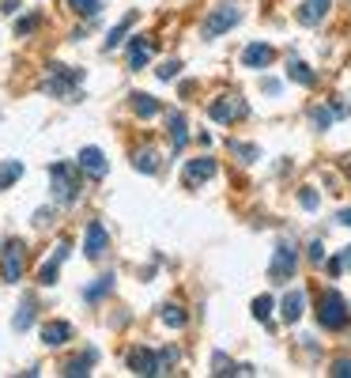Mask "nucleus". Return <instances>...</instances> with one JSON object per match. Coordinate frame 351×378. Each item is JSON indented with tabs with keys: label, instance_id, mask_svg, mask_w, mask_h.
Instances as JSON below:
<instances>
[{
	"label": "nucleus",
	"instance_id": "obj_1",
	"mask_svg": "<svg viewBox=\"0 0 351 378\" xmlns=\"http://www.w3.org/2000/svg\"><path fill=\"white\" fill-rule=\"evenodd\" d=\"M83 84V72L80 68H64V64H50V72H45L42 87L50 91L53 99H68V103H76L80 99V87Z\"/></svg>",
	"mask_w": 351,
	"mask_h": 378
},
{
	"label": "nucleus",
	"instance_id": "obj_2",
	"mask_svg": "<svg viewBox=\"0 0 351 378\" xmlns=\"http://www.w3.org/2000/svg\"><path fill=\"white\" fill-rule=\"evenodd\" d=\"M318 321L321 329H329V333H340V329H348L351 321V310H348V299L340 291H325L318 303Z\"/></svg>",
	"mask_w": 351,
	"mask_h": 378
},
{
	"label": "nucleus",
	"instance_id": "obj_3",
	"mask_svg": "<svg viewBox=\"0 0 351 378\" xmlns=\"http://www.w3.org/2000/svg\"><path fill=\"white\" fill-rule=\"evenodd\" d=\"M50 186H53L57 205H72V201L80 197V167H72V163H53L50 167Z\"/></svg>",
	"mask_w": 351,
	"mask_h": 378
},
{
	"label": "nucleus",
	"instance_id": "obj_4",
	"mask_svg": "<svg viewBox=\"0 0 351 378\" xmlns=\"http://www.w3.org/2000/svg\"><path fill=\"white\" fill-rule=\"evenodd\" d=\"M294 269H299V250H294V242L291 238H280L276 242V250H272V265H269V280L272 284H287Z\"/></svg>",
	"mask_w": 351,
	"mask_h": 378
},
{
	"label": "nucleus",
	"instance_id": "obj_5",
	"mask_svg": "<svg viewBox=\"0 0 351 378\" xmlns=\"http://www.w3.org/2000/svg\"><path fill=\"white\" fill-rule=\"evenodd\" d=\"M23 269H27V246L20 238H8L4 250H0V276H4V284H20Z\"/></svg>",
	"mask_w": 351,
	"mask_h": 378
},
{
	"label": "nucleus",
	"instance_id": "obj_6",
	"mask_svg": "<svg viewBox=\"0 0 351 378\" xmlns=\"http://www.w3.org/2000/svg\"><path fill=\"white\" fill-rule=\"evenodd\" d=\"M208 114H211V122L230 125V122H242V117L249 114V106H246L242 95H219V99H211Z\"/></svg>",
	"mask_w": 351,
	"mask_h": 378
},
{
	"label": "nucleus",
	"instance_id": "obj_7",
	"mask_svg": "<svg viewBox=\"0 0 351 378\" xmlns=\"http://www.w3.org/2000/svg\"><path fill=\"white\" fill-rule=\"evenodd\" d=\"M238 20H242V12H238L234 4H219V8H211V12H208V20H204V27H200V34H204V38H219L223 31L238 27Z\"/></svg>",
	"mask_w": 351,
	"mask_h": 378
},
{
	"label": "nucleus",
	"instance_id": "obj_8",
	"mask_svg": "<svg viewBox=\"0 0 351 378\" xmlns=\"http://www.w3.org/2000/svg\"><path fill=\"white\" fill-rule=\"evenodd\" d=\"M106 250H110L106 227L98 224V219H91V224H87V238H83V254H87L91 261H98V257H106Z\"/></svg>",
	"mask_w": 351,
	"mask_h": 378
},
{
	"label": "nucleus",
	"instance_id": "obj_9",
	"mask_svg": "<svg viewBox=\"0 0 351 378\" xmlns=\"http://www.w3.org/2000/svg\"><path fill=\"white\" fill-rule=\"evenodd\" d=\"M125 363H128V371L133 375H144V378H155L159 375V363H155V352L151 348H128V356H125Z\"/></svg>",
	"mask_w": 351,
	"mask_h": 378
},
{
	"label": "nucleus",
	"instance_id": "obj_10",
	"mask_svg": "<svg viewBox=\"0 0 351 378\" xmlns=\"http://www.w3.org/2000/svg\"><path fill=\"white\" fill-rule=\"evenodd\" d=\"M208 178H216V159H211V155H200V159L186 163V186L189 189H197L200 182H208Z\"/></svg>",
	"mask_w": 351,
	"mask_h": 378
},
{
	"label": "nucleus",
	"instance_id": "obj_11",
	"mask_svg": "<svg viewBox=\"0 0 351 378\" xmlns=\"http://www.w3.org/2000/svg\"><path fill=\"white\" fill-rule=\"evenodd\" d=\"M276 61V50L269 42H249L242 50V64L246 68H269V64Z\"/></svg>",
	"mask_w": 351,
	"mask_h": 378
},
{
	"label": "nucleus",
	"instance_id": "obj_12",
	"mask_svg": "<svg viewBox=\"0 0 351 378\" xmlns=\"http://www.w3.org/2000/svg\"><path fill=\"white\" fill-rule=\"evenodd\" d=\"M80 170H87L95 182H98V178H106L110 163H106L103 147H83V152H80Z\"/></svg>",
	"mask_w": 351,
	"mask_h": 378
},
{
	"label": "nucleus",
	"instance_id": "obj_13",
	"mask_svg": "<svg viewBox=\"0 0 351 378\" xmlns=\"http://www.w3.org/2000/svg\"><path fill=\"white\" fill-rule=\"evenodd\" d=\"M68 250H72L68 242H57L53 257H50V261H45L42 269H38V284H42V288H53V284H57V269H61V261H64V257H68Z\"/></svg>",
	"mask_w": 351,
	"mask_h": 378
},
{
	"label": "nucleus",
	"instance_id": "obj_14",
	"mask_svg": "<svg viewBox=\"0 0 351 378\" xmlns=\"http://www.w3.org/2000/svg\"><path fill=\"white\" fill-rule=\"evenodd\" d=\"M151 50H155V42H151V38H144V34H136V38L128 42V68L140 72L144 64L151 61Z\"/></svg>",
	"mask_w": 351,
	"mask_h": 378
},
{
	"label": "nucleus",
	"instance_id": "obj_15",
	"mask_svg": "<svg viewBox=\"0 0 351 378\" xmlns=\"http://www.w3.org/2000/svg\"><path fill=\"white\" fill-rule=\"evenodd\" d=\"M166 129H170V140H174V152H181V147L189 144V129H186V114H181V110H170V114H166Z\"/></svg>",
	"mask_w": 351,
	"mask_h": 378
},
{
	"label": "nucleus",
	"instance_id": "obj_16",
	"mask_svg": "<svg viewBox=\"0 0 351 378\" xmlns=\"http://www.w3.org/2000/svg\"><path fill=\"white\" fill-rule=\"evenodd\" d=\"M42 340L50 348L68 344V340H72V326H68V321H45V326H42Z\"/></svg>",
	"mask_w": 351,
	"mask_h": 378
},
{
	"label": "nucleus",
	"instance_id": "obj_17",
	"mask_svg": "<svg viewBox=\"0 0 351 378\" xmlns=\"http://www.w3.org/2000/svg\"><path fill=\"white\" fill-rule=\"evenodd\" d=\"M329 4H332V0H306V4L299 8V23H306V27H318V23L329 15Z\"/></svg>",
	"mask_w": 351,
	"mask_h": 378
},
{
	"label": "nucleus",
	"instance_id": "obj_18",
	"mask_svg": "<svg viewBox=\"0 0 351 378\" xmlns=\"http://www.w3.org/2000/svg\"><path fill=\"white\" fill-rule=\"evenodd\" d=\"M133 167L144 170V174H159L163 159H159V152H155V147H136V152H133Z\"/></svg>",
	"mask_w": 351,
	"mask_h": 378
},
{
	"label": "nucleus",
	"instance_id": "obj_19",
	"mask_svg": "<svg viewBox=\"0 0 351 378\" xmlns=\"http://www.w3.org/2000/svg\"><path fill=\"white\" fill-rule=\"evenodd\" d=\"M302 307H306V295H302V291H287V295H283V303H280L283 321H287V326H294V321L302 318Z\"/></svg>",
	"mask_w": 351,
	"mask_h": 378
},
{
	"label": "nucleus",
	"instance_id": "obj_20",
	"mask_svg": "<svg viewBox=\"0 0 351 378\" xmlns=\"http://www.w3.org/2000/svg\"><path fill=\"white\" fill-rule=\"evenodd\" d=\"M31 326H34V295H27L20 303V310H15V318H12V329L15 333H27Z\"/></svg>",
	"mask_w": 351,
	"mask_h": 378
},
{
	"label": "nucleus",
	"instance_id": "obj_21",
	"mask_svg": "<svg viewBox=\"0 0 351 378\" xmlns=\"http://www.w3.org/2000/svg\"><path fill=\"white\" fill-rule=\"evenodd\" d=\"M159 318H163V326H170V329H186L189 326V314L178 307V303H166V307L159 310Z\"/></svg>",
	"mask_w": 351,
	"mask_h": 378
},
{
	"label": "nucleus",
	"instance_id": "obj_22",
	"mask_svg": "<svg viewBox=\"0 0 351 378\" xmlns=\"http://www.w3.org/2000/svg\"><path fill=\"white\" fill-rule=\"evenodd\" d=\"M128 99H133V114L136 117H155L159 114V99L144 95V91H136V95H128Z\"/></svg>",
	"mask_w": 351,
	"mask_h": 378
},
{
	"label": "nucleus",
	"instance_id": "obj_23",
	"mask_svg": "<svg viewBox=\"0 0 351 378\" xmlns=\"http://www.w3.org/2000/svg\"><path fill=\"white\" fill-rule=\"evenodd\" d=\"M98 359V352L95 348H87V352H83L80 359H72L68 367H64V375H72V378H83V375H91V363H95Z\"/></svg>",
	"mask_w": 351,
	"mask_h": 378
},
{
	"label": "nucleus",
	"instance_id": "obj_24",
	"mask_svg": "<svg viewBox=\"0 0 351 378\" xmlns=\"http://www.w3.org/2000/svg\"><path fill=\"white\" fill-rule=\"evenodd\" d=\"M110 291H114V272L98 276V280L91 284L87 291H83V299H87V303H98V299H103V295H110Z\"/></svg>",
	"mask_w": 351,
	"mask_h": 378
},
{
	"label": "nucleus",
	"instance_id": "obj_25",
	"mask_svg": "<svg viewBox=\"0 0 351 378\" xmlns=\"http://www.w3.org/2000/svg\"><path fill=\"white\" fill-rule=\"evenodd\" d=\"M287 80H294V84H302V87H313V84H318V76L310 72V64H302V61H291V64H287Z\"/></svg>",
	"mask_w": 351,
	"mask_h": 378
},
{
	"label": "nucleus",
	"instance_id": "obj_26",
	"mask_svg": "<svg viewBox=\"0 0 351 378\" xmlns=\"http://www.w3.org/2000/svg\"><path fill=\"white\" fill-rule=\"evenodd\" d=\"M133 23H136V15H125V20H121V23L114 27V31L106 34V50H117V45L125 42V34H128V27H133Z\"/></svg>",
	"mask_w": 351,
	"mask_h": 378
},
{
	"label": "nucleus",
	"instance_id": "obj_27",
	"mask_svg": "<svg viewBox=\"0 0 351 378\" xmlns=\"http://www.w3.org/2000/svg\"><path fill=\"white\" fill-rule=\"evenodd\" d=\"M20 178H23V163L20 159H12V163H4V167H0V189L15 186Z\"/></svg>",
	"mask_w": 351,
	"mask_h": 378
},
{
	"label": "nucleus",
	"instance_id": "obj_28",
	"mask_svg": "<svg viewBox=\"0 0 351 378\" xmlns=\"http://www.w3.org/2000/svg\"><path fill=\"white\" fill-rule=\"evenodd\" d=\"M68 8L76 15H83V20H95V15L103 12V0H68Z\"/></svg>",
	"mask_w": 351,
	"mask_h": 378
},
{
	"label": "nucleus",
	"instance_id": "obj_29",
	"mask_svg": "<svg viewBox=\"0 0 351 378\" xmlns=\"http://www.w3.org/2000/svg\"><path fill=\"white\" fill-rule=\"evenodd\" d=\"M227 147L234 155H242V163H253V159H261V152H257L253 144H242V140H227Z\"/></svg>",
	"mask_w": 351,
	"mask_h": 378
},
{
	"label": "nucleus",
	"instance_id": "obj_30",
	"mask_svg": "<svg viewBox=\"0 0 351 378\" xmlns=\"http://www.w3.org/2000/svg\"><path fill=\"white\" fill-rule=\"evenodd\" d=\"M211 375H238V367L230 363L223 352H216V356H211Z\"/></svg>",
	"mask_w": 351,
	"mask_h": 378
},
{
	"label": "nucleus",
	"instance_id": "obj_31",
	"mask_svg": "<svg viewBox=\"0 0 351 378\" xmlns=\"http://www.w3.org/2000/svg\"><path fill=\"white\" fill-rule=\"evenodd\" d=\"M310 122L318 129H329L332 125V110L329 106H310Z\"/></svg>",
	"mask_w": 351,
	"mask_h": 378
},
{
	"label": "nucleus",
	"instance_id": "obj_32",
	"mask_svg": "<svg viewBox=\"0 0 351 378\" xmlns=\"http://www.w3.org/2000/svg\"><path fill=\"white\" fill-rule=\"evenodd\" d=\"M269 314H272V299H269V295H261V299H253V318L269 321Z\"/></svg>",
	"mask_w": 351,
	"mask_h": 378
},
{
	"label": "nucleus",
	"instance_id": "obj_33",
	"mask_svg": "<svg viewBox=\"0 0 351 378\" xmlns=\"http://www.w3.org/2000/svg\"><path fill=\"white\" fill-rule=\"evenodd\" d=\"M178 72H181V61H163L159 68H155V76H159V80H174Z\"/></svg>",
	"mask_w": 351,
	"mask_h": 378
},
{
	"label": "nucleus",
	"instance_id": "obj_34",
	"mask_svg": "<svg viewBox=\"0 0 351 378\" xmlns=\"http://www.w3.org/2000/svg\"><path fill=\"white\" fill-rule=\"evenodd\" d=\"M155 363H159V375H166V367L178 363V352H174V348H163V352L155 356Z\"/></svg>",
	"mask_w": 351,
	"mask_h": 378
},
{
	"label": "nucleus",
	"instance_id": "obj_35",
	"mask_svg": "<svg viewBox=\"0 0 351 378\" xmlns=\"http://www.w3.org/2000/svg\"><path fill=\"white\" fill-rule=\"evenodd\" d=\"M34 27H38V15H27V20H20V23H15V34L23 38V34H31Z\"/></svg>",
	"mask_w": 351,
	"mask_h": 378
},
{
	"label": "nucleus",
	"instance_id": "obj_36",
	"mask_svg": "<svg viewBox=\"0 0 351 378\" xmlns=\"http://www.w3.org/2000/svg\"><path fill=\"white\" fill-rule=\"evenodd\" d=\"M329 375H336V378H351V359H336Z\"/></svg>",
	"mask_w": 351,
	"mask_h": 378
},
{
	"label": "nucleus",
	"instance_id": "obj_37",
	"mask_svg": "<svg viewBox=\"0 0 351 378\" xmlns=\"http://www.w3.org/2000/svg\"><path fill=\"white\" fill-rule=\"evenodd\" d=\"M53 224V208H38L34 212V227H50Z\"/></svg>",
	"mask_w": 351,
	"mask_h": 378
},
{
	"label": "nucleus",
	"instance_id": "obj_38",
	"mask_svg": "<svg viewBox=\"0 0 351 378\" xmlns=\"http://www.w3.org/2000/svg\"><path fill=\"white\" fill-rule=\"evenodd\" d=\"M310 261H325V246H321V238H313V242H310Z\"/></svg>",
	"mask_w": 351,
	"mask_h": 378
},
{
	"label": "nucleus",
	"instance_id": "obj_39",
	"mask_svg": "<svg viewBox=\"0 0 351 378\" xmlns=\"http://www.w3.org/2000/svg\"><path fill=\"white\" fill-rule=\"evenodd\" d=\"M299 201H302V208H310V212L318 208V193H313V189H302V193H299Z\"/></svg>",
	"mask_w": 351,
	"mask_h": 378
},
{
	"label": "nucleus",
	"instance_id": "obj_40",
	"mask_svg": "<svg viewBox=\"0 0 351 378\" xmlns=\"http://www.w3.org/2000/svg\"><path fill=\"white\" fill-rule=\"evenodd\" d=\"M325 269H329V276H340V269H344V265H340V257H332Z\"/></svg>",
	"mask_w": 351,
	"mask_h": 378
},
{
	"label": "nucleus",
	"instance_id": "obj_41",
	"mask_svg": "<svg viewBox=\"0 0 351 378\" xmlns=\"http://www.w3.org/2000/svg\"><path fill=\"white\" fill-rule=\"evenodd\" d=\"M20 12V0H4V15H15Z\"/></svg>",
	"mask_w": 351,
	"mask_h": 378
},
{
	"label": "nucleus",
	"instance_id": "obj_42",
	"mask_svg": "<svg viewBox=\"0 0 351 378\" xmlns=\"http://www.w3.org/2000/svg\"><path fill=\"white\" fill-rule=\"evenodd\" d=\"M340 265H344V269H351V246H344V254H340Z\"/></svg>",
	"mask_w": 351,
	"mask_h": 378
},
{
	"label": "nucleus",
	"instance_id": "obj_43",
	"mask_svg": "<svg viewBox=\"0 0 351 378\" xmlns=\"http://www.w3.org/2000/svg\"><path fill=\"white\" fill-rule=\"evenodd\" d=\"M340 224H344V227H351V208H344V212H340Z\"/></svg>",
	"mask_w": 351,
	"mask_h": 378
},
{
	"label": "nucleus",
	"instance_id": "obj_44",
	"mask_svg": "<svg viewBox=\"0 0 351 378\" xmlns=\"http://www.w3.org/2000/svg\"><path fill=\"white\" fill-rule=\"evenodd\" d=\"M344 170H348V178H351V159H344Z\"/></svg>",
	"mask_w": 351,
	"mask_h": 378
}]
</instances>
